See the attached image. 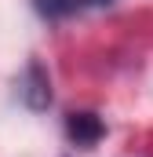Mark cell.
<instances>
[{
    "instance_id": "obj_1",
    "label": "cell",
    "mask_w": 153,
    "mask_h": 157,
    "mask_svg": "<svg viewBox=\"0 0 153 157\" xmlns=\"http://www.w3.org/2000/svg\"><path fill=\"white\" fill-rule=\"evenodd\" d=\"M22 99H26V106H29V110H44V106L51 102V84H47V73L40 70L37 62H29V70H26V77H22Z\"/></svg>"
},
{
    "instance_id": "obj_2",
    "label": "cell",
    "mask_w": 153,
    "mask_h": 157,
    "mask_svg": "<svg viewBox=\"0 0 153 157\" xmlns=\"http://www.w3.org/2000/svg\"><path fill=\"white\" fill-rule=\"evenodd\" d=\"M102 121L95 117V113H69L66 121V135L73 139L76 146H91V143H99L102 139Z\"/></svg>"
},
{
    "instance_id": "obj_3",
    "label": "cell",
    "mask_w": 153,
    "mask_h": 157,
    "mask_svg": "<svg viewBox=\"0 0 153 157\" xmlns=\"http://www.w3.org/2000/svg\"><path fill=\"white\" fill-rule=\"evenodd\" d=\"M80 4H88V0H33V7L44 18H69L73 11H80Z\"/></svg>"
},
{
    "instance_id": "obj_4",
    "label": "cell",
    "mask_w": 153,
    "mask_h": 157,
    "mask_svg": "<svg viewBox=\"0 0 153 157\" xmlns=\"http://www.w3.org/2000/svg\"><path fill=\"white\" fill-rule=\"evenodd\" d=\"M88 4H95V7H102V4H110V0H88Z\"/></svg>"
}]
</instances>
